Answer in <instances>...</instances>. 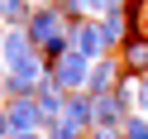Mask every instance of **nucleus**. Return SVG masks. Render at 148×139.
<instances>
[{
  "mask_svg": "<svg viewBox=\"0 0 148 139\" xmlns=\"http://www.w3.org/2000/svg\"><path fill=\"white\" fill-rule=\"evenodd\" d=\"M10 139H48L43 129H24V134H10Z\"/></svg>",
  "mask_w": 148,
  "mask_h": 139,
  "instance_id": "412c9836",
  "label": "nucleus"
},
{
  "mask_svg": "<svg viewBox=\"0 0 148 139\" xmlns=\"http://www.w3.org/2000/svg\"><path fill=\"white\" fill-rule=\"evenodd\" d=\"M0 43H5V34H0Z\"/></svg>",
  "mask_w": 148,
  "mask_h": 139,
  "instance_id": "4be33fe9",
  "label": "nucleus"
},
{
  "mask_svg": "<svg viewBox=\"0 0 148 139\" xmlns=\"http://www.w3.org/2000/svg\"><path fill=\"white\" fill-rule=\"evenodd\" d=\"M134 110H143V115H148V72L134 82Z\"/></svg>",
  "mask_w": 148,
  "mask_h": 139,
  "instance_id": "f3484780",
  "label": "nucleus"
},
{
  "mask_svg": "<svg viewBox=\"0 0 148 139\" xmlns=\"http://www.w3.org/2000/svg\"><path fill=\"white\" fill-rule=\"evenodd\" d=\"M110 10H124V0H86V15H110Z\"/></svg>",
  "mask_w": 148,
  "mask_h": 139,
  "instance_id": "a211bd4d",
  "label": "nucleus"
},
{
  "mask_svg": "<svg viewBox=\"0 0 148 139\" xmlns=\"http://www.w3.org/2000/svg\"><path fill=\"white\" fill-rule=\"evenodd\" d=\"M0 139H10V120H5V96H0Z\"/></svg>",
  "mask_w": 148,
  "mask_h": 139,
  "instance_id": "aec40b11",
  "label": "nucleus"
},
{
  "mask_svg": "<svg viewBox=\"0 0 148 139\" xmlns=\"http://www.w3.org/2000/svg\"><path fill=\"white\" fill-rule=\"evenodd\" d=\"M62 115H72L77 120V125H96V96H91V91H67V110H62Z\"/></svg>",
  "mask_w": 148,
  "mask_h": 139,
  "instance_id": "9b49d317",
  "label": "nucleus"
},
{
  "mask_svg": "<svg viewBox=\"0 0 148 139\" xmlns=\"http://www.w3.org/2000/svg\"><path fill=\"white\" fill-rule=\"evenodd\" d=\"M34 96H38V110H43V125H48V120H58L62 110H67V91H62L58 82L48 77V72H43V82H38V91H34Z\"/></svg>",
  "mask_w": 148,
  "mask_h": 139,
  "instance_id": "6e6552de",
  "label": "nucleus"
},
{
  "mask_svg": "<svg viewBox=\"0 0 148 139\" xmlns=\"http://www.w3.org/2000/svg\"><path fill=\"white\" fill-rule=\"evenodd\" d=\"M119 139H148V115H143V110H129V115H124Z\"/></svg>",
  "mask_w": 148,
  "mask_h": 139,
  "instance_id": "4468645a",
  "label": "nucleus"
},
{
  "mask_svg": "<svg viewBox=\"0 0 148 139\" xmlns=\"http://www.w3.org/2000/svg\"><path fill=\"white\" fill-rule=\"evenodd\" d=\"M29 53H38V48H34V39H29V29H5V43H0V67H14V62H24Z\"/></svg>",
  "mask_w": 148,
  "mask_h": 139,
  "instance_id": "0eeeda50",
  "label": "nucleus"
},
{
  "mask_svg": "<svg viewBox=\"0 0 148 139\" xmlns=\"http://www.w3.org/2000/svg\"><path fill=\"white\" fill-rule=\"evenodd\" d=\"M119 72H129V77H143L148 72V34H124V43H119Z\"/></svg>",
  "mask_w": 148,
  "mask_h": 139,
  "instance_id": "20e7f679",
  "label": "nucleus"
},
{
  "mask_svg": "<svg viewBox=\"0 0 148 139\" xmlns=\"http://www.w3.org/2000/svg\"><path fill=\"white\" fill-rule=\"evenodd\" d=\"M67 29H72V48H77V53H86L91 62H96V58H105V39H100V24L77 19V24H67Z\"/></svg>",
  "mask_w": 148,
  "mask_h": 139,
  "instance_id": "39448f33",
  "label": "nucleus"
},
{
  "mask_svg": "<svg viewBox=\"0 0 148 139\" xmlns=\"http://www.w3.org/2000/svg\"><path fill=\"white\" fill-rule=\"evenodd\" d=\"M43 134H48V139H86V125H77L72 115H58V120L43 125Z\"/></svg>",
  "mask_w": 148,
  "mask_h": 139,
  "instance_id": "f8f14e48",
  "label": "nucleus"
},
{
  "mask_svg": "<svg viewBox=\"0 0 148 139\" xmlns=\"http://www.w3.org/2000/svg\"><path fill=\"white\" fill-rule=\"evenodd\" d=\"M129 110H134V106H124L115 91H100V96H96V125H110V129H119Z\"/></svg>",
  "mask_w": 148,
  "mask_h": 139,
  "instance_id": "1a4fd4ad",
  "label": "nucleus"
},
{
  "mask_svg": "<svg viewBox=\"0 0 148 139\" xmlns=\"http://www.w3.org/2000/svg\"><path fill=\"white\" fill-rule=\"evenodd\" d=\"M29 15H34L29 0H0V19L10 24V29H24V24H29Z\"/></svg>",
  "mask_w": 148,
  "mask_h": 139,
  "instance_id": "ddd939ff",
  "label": "nucleus"
},
{
  "mask_svg": "<svg viewBox=\"0 0 148 139\" xmlns=\"http://www.w3.org/2000/svg\"><path fill=\"white\" fill-rule=\"evenodd\" d=\"M24 29H29V39H34V48H38V53L48 48L58 34H72V29H67V15H62L53 0H48V5H38V10L29 15V24H24Z\"/></svg>",
  "mask_w": 148,
  "mask_h": 139,
  "instance_id": "f257e3e1",
  "label": "nucleus"
},
{
  "mask_svg": "<svg viewBox=\"0 0 148 139\" xmlns=\"http://www.w3.org/2000/svg\"><path fill=\"white\" fill-rule=\"evenodd\" d=\"M86 72H91V58H86V53H77V48H67L62 58L48 62V77L58 82L62 91H86Z\"/></svg>",
  "mask_w": 148,
  "mask_h": 139,
  "instance_id": "f03ea898",
  "label": "nucleus"
},
{
  "mask_svg": "<svg viewBox=\"0 0 148 139\" xmlns=\"http://www.w3.org/2000/svg\"><path fill=\"white\" fill-rule=\"evenodd\" d=\"M62 15H67V24H77V19H86V0H53Z\"/></svg>",
  "mask_w": 148,
  "mask_h": 139,
  "instance_id": "dca6fc26",
  "label": "nucleus"
},
{
  "mask_svg": "<svg viewBox=\"0 0 148 139\" xmlns=\"http://www.w3.org/2000/svg\"><path fill=\"white\" fill-rule=\"evenodd\" d=\"M115 82H119V58H115V53H105V58L91 62V72H86V91H91V96L110 91Z\"/></svg>",
  "mask_w": 148,
  "mask_h": 139,
  "instance_id": "423d86ee",
  "label": "nucleus"
},
{
  "mask_svg": "<svg viewBox=\"0 0 148 139\" xmlns=\"http://www.w3.org/2000/svg\"><path fill=\"white\" fill-rule=\"evenodd\" d=\"M86 139H119V129H110V125H91Z\"/></svg>",
  "mask_w": 148,
  "mask_h": 139,
  "instance_id": "6ab92c4d",
  "label": "nucleus"
},
{
  "mask_svg": "<svg viewBox=\"0 0 148 139\" xmlns=\"http://www.w3.org/2000/svg\"><path fill=\"white\" fill-rule=\"evenodd\" d=\"M124 10H129V29L148 34V0H124Z\"/></svg>",
  "mask_w": 148,
  "mask_h": 139,
  "instance_id": "2eb2a0df",
  "label": "nucleus"
},
{
  "mask_svg": "<svg viewBox=\"0 0 148 139\" xmlns=\"http://www.w3.org/2000/svg\"><path fill=\"white\" fill-rule=\"evenodd\" d=\"M5 120H10V134H24V129H43L38 96H10V101H5Z\"/></svg>",
  "mask_w": 148,
  "mask_h": 139,
  "instance_id": "7ed1b4c3",
  "label": "nucleus"
},
{
  "mask_svg": "<svg viewBox=\"0 0 148 139\" xmlns=\"http://www.w3.org/2000/svg\"><path fill=\"white\" fill-rule=\"evenodd\" d=\"M129 34V10H110L105 19H100V39H105V53H115L119 43H124Z\"/></svg>",
  "mask_w": 148,
  "mask_h": 139,
  "instance_id": "9d476101",
  "label": "nucleus"
}]
</instances>
